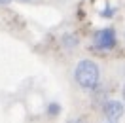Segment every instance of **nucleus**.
Here are the masks:
<instances>
[{"label":"nucleus","mask_w":125,"mask_h":123,"mask_svg":"<svg viewBox=\"0 0 125 123\" xmlns=\"http://www.w3.org/2000/svg\"><path fill=\"white\" fill-rule=\"evenodd\" d=\"M59 112H61V106H59L57 102H51V104L47 106V114L49 115H57Z\"/></svg>","instance_id":"5"},{"label":"nucleus","mask_w":125,"mask_h":123,"mask_svg":"<svg viewBox=\"0 0 125 123\" xmlns=\"http://www.w3.org/2000/svg\"><path fill=\"white\" fill-rule=\"evenodd\" d=\"M0 4H10V0H0Z\"/></svg>","instance_id":"8"},{"label":"nucleus","mask_w":125,"mask_h":123,"mask_svg":"<svg viewBox=\"0 0 125 123\" xmlns=\"http://www.w3.org/2000/svg\"><path fill=\"white\" fill-rule=\"evenodd\" d=\"M68 123H83V121H82V119H70Z\"/></svg>","instance_id":"6"},{"label":"nucleus","mask_w":125,"mask_h":123,"mask_svg":"<svg viewBox=\"0 0 125 123\" xmlns=\"http://www.w3.org/2000/svg\"><path fill=\"white\" fill-rule=\"evenodd\" d=\"M121 95H123V100H125V82H123V91H121Z\"/></svg>","instance_id":"7"},{"label":"nucleus","mask_w":125,"mask_h":123,"mask_svg":"<svg viewBox=\"0 0 125 123\" xmlns=\"http://www.w3.org/2000/svg\"><path fill=\"white\" fill-rule=\"evenodd\" d=\"M110 123H112V121H110Z\"/></svg>","instance_id":"10"},{"label":"nucleus","mask_w":125,"mask_h":123,"mask_svg":"<svg viewBox=\"0 0 125 123\" xmlns=\"http://www.w3.org/2000/svg\"><path fill=\"white\" fill-rule=\"evenodd\" d=\"M21 2H31V0H21Z\"/></svg>","instance_id":"9"},{"label":"nucleus","mask_w":125,"mask_h":123,"mask_svg":"<svg viewBox=\"0 0 125 123\" xmlns=\"http://www.w3.org/2000/svg\"><path fill=\"white\" fill-rule=\"evenodd\" d=\"M123 112H125V108L119 100H108V102L104 104V115H106V119H110L112 123H116L117 119H121Z\"/></svg>","instance_id":"3"},{"label":"nucleus","mask_w":125,"mask_h":123,"mask_svg":"<svg viewBox=\"0 0 125 123\" xmlns=\"http://www.w3.org/2000/svg\"><path fill=\"white\" fill-rule=\"evenodd\" d=\"M61 44L66 49H70V47H76L78 46V36H74V34H64L61 38Z\"/></svg>","instance_id":"4"},{"label":"nucleus","mask_w":125,"mask_h":123,"mask_svg":"<svg viewBox=\"0 0 125 123\" xmlns=\"http://www.w3.org/2000/svg\"><path fill=\"white\" fill-rule=\"evenodd\" d=\"M74 80L76 83L85 89V91H91L99 85V80H101V70H99V64L91 59H83L76 64L74 68Z\"/></svg>","instance_id":"1"},{"label":"nucleus","mask_w":125,"mask_h":123,"mask_svg":"<svg viewBox=\"0 0 125 123\" xmlns=\"http://www.w3.org/2000/svg\"><path fill=\"white\" fill-rule=\"evenodd\" d=\"M116 42H117L116 31L110 29V27L97 31L95 36H93V46L97 47V49H101V51H110V49H114V47H116Z\"/></svg>","instance_id":"2"}]
</instances>
